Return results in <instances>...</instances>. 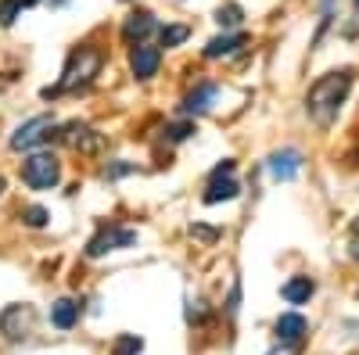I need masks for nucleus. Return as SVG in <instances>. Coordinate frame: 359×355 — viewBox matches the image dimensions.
Listing matches in <instances>:
<instances>
[{
  "label": "nucleus",
  "instance_id": "1",
  "mask_svg": "<svg viewBox=\"0 0 359 355\" xmlns=\"http://www.w3.org/2000/svg\"><path fill=\"white\" fill-rule=\"evenodd\" d=\"M352 79H355L352 69H338V72H323V76L309 86V94H306V111L316 118L320 126H331L334 118H338L341 104L348 101Z\"/></svg>",
  "mask_w": 359,
  "mask_h": 355
},
{
  "label": "nucleus",
  "instance_id": "2",
  "mask_svg": "<svg viewBox=\"0 0 359 355\" xmlns=\"http://www.w3.org/2000/svg\"><path fill=\"white\" fill-rule=\"evenodd\" d=\"M104 65V50L94 47V43H83L69 54V62H65V72L62 79H57V86H47L43 97H57V94H69V90H79V86H90L94 83V76L101 72Z\"/></svg>",
  "mask_w": 359,
  "mask_h": 355
},
{
  "label": "nucleus",
  "instance_id": "3",
  "mask_svg": "<svg viewBox=\"0 0 359 355\" xmlns=\"http://www.w3.org/2000/svg\"><path fill=\"white\" fill-rule=\"evenodd\" d=\"M57 180H62V162H57L54 155H29L22 162V183L29 190H50L57 187Z\"/></svg>",
  "mask_w": 359,
  "mask_h": 355
},
{
  "label": "nucleus",
  "instance_id": "4",
  "mask_svg": "<svg viewBox=\"0 0 359 355\" xmlns=\"http://www.w3.org/2000/svg\"><path fill=\"white\" fill-rule=\"evenodd\" d=\"M57 130H62V126H57L50 115H36V118H29V123H22L11 133L8 147H11V151H33V147H40L43 140L57 137Z\"/></svg>",
  "mask_w": 359,
  "mask_h": 355
},
{
  "label": "nucleus",
  "instance_id": "5",
  "mask_svg": "<svg viewBox=\"0 0 359 355\" xmlns=\"http://www.w3.org/2000/svg\"><path fill=\"white\" fill-rule=\"evenodd\" d=\"M137 244V230H126V226H104L101 233L90 237L86 244V258H101L108 251H123V248H133Z\"/></svg>",
  "mask_w": 359,
  "mask_h": 355
},
{
  "label": "nucleus",
  "instance_id": "6",
  "mask_svg": "<svg viewBox=\"0 0 359 355\" xmlns=\"http://www.w3.org/2000/svg\"><path fill=\"white\" fill-rule=\"evenodd\" d=\"M36 327V309L33 305H8L0 312V334L8 341H25Z\"/></svg>",
  "mask_w": 359,
  "mask_h": 355
},
{
  "label": "nucleus",
  "instance_id": "7",
  "mask_svg": "<svg viewBox=\"0 0 359 355\" xmlns=\"http://www.w3.org/2000/svg\"><path fill=\"white\" fill-rule=\"evenodd\" d=\"M158 69H162V47H151L147 40L130 47V72H133V79L147 83V79L158 76Z\"/></svg>",
  "mask_w": 359,
  "mask_h": 355
},
{
  "label": "nucleus",
  "instance_id": "8",
  "mask_svg": "<svg viewBox=\"0 0 359 355\" xmlns=\"http://www.w3.org/2000/svg\"><path fill=\"white\" fill-rule=\"evenodd\" d=\"M151 33H158V18L155 11H147V8H137L130 11V18H123V40L133 47V43H144Z\"/></svg>",
  "mask_w": 359,
  "mask_h": 355
},
{
  "label": "nucleus",
  "instance_id": "9",
  "mask_svg": "<svg viewBox=\"0 0 359 355\" xmlns=\"http://www.w3.org/2000/svg\"><path fill=\"white\" fill-rule=\"evenodd\" d=\"M298 172H302V151L284 147V151H273V155H269V176H273L277 183H291Z\"/></svg>",
  "mask_w": 359,
  "mask_h": 355
},
{
  "label": "nucleus",
  "instance_id": "10",
  "mask_svg": "<svg viewBox=\"0 0 359 355\" xmlns=\"http://www.w3.org/2000/svg\"><path fill=\"white\" fill-rule=\"evenodd\" d=\"M216 97H219V83H198L194 90L184 97V104H180V115H187V118L194 115L198 118V115H205L208 108L216 104Z\"/></svg>",
  "mask_w": 359,
  "mask_h": 355
},
{
  "label": "nucleus",
  "instance_id": "11",
  "mask_svg": "<svg viewBox=\"0 0 359 355\" xmlns=\"http://www.w3.org/2000/svg\"><path fill=\"white\" fill-rule=\"evenodd\" d=\"M273 330H277V341H280V344H298V341L306 337L309 323H306L302 312H284V316H277Z\"/></svg>",
  "mask_w": 359,
  "mask_h": 355
},
{
  "label": "nucleus",
  "instance_id": "12",
  "mask_svg": "<svg viewBox=\"0 0 359 355\" xmlns=\"http://www.w3.org/2000/svg\"><path fill=\"white\" fill-rule=\"evenodd\" d=\"M248 43V36L245 33H223V36H216V40H208L205 43V57H208V62H219V57H230V54H237V50H241Z\"/></svg>",
  "mask_w": 359,
  "mask_h": 355
},
{
  "label": "nucleus",
  "instance_id": "13",
  "mask_svg": "<svg viewBox=\"0 0 359 355\" xmlns=\"http://www.w3.org/2000/svg\"><path fill=\"white\" fill-rule=\"evenodd\" d=\"M237 194H241V183L237 180H230V176H212L208 187H205V194H201V201L205 204H219V201H233Z\"/></svg>",
  "mask_w": 359,
  "mask_h": 355
},
{
  "label": "nucleus",
  "instance_id": "14",
  "mask_svg": "<svg viewBox=\"0 0 359 355\" xmlns=\"http://www.w3.org/2000/svg\"><path fill=\"white\" fill-rule=\"evenodd\" d=\"M79 312H83V305L76 298H57L50 305V323H54L57 330H72L76 323H79Z\"/></svg>",
  "mask_w": 359,
  "mask_h": 355
},
{
  "label": "nucleus",
  "instance_id": "15",
  "mask_svg": "<svg viewBox=\"0 0 359 355\" xmlns=\"http://www.w3.org/2000/svg\"><path fill=\"white\" fill-rule=\"evenodd\" d=\"M280 294H284V302H291V305H306L313 294H316V284H313L309 277H291V280L280 287Z\"/></svg>",
  "mask_w": 359,
  "mask_h": 355
},
{
  "label": "nucleus",
  "instance_id": "16",
  "mask_svg": "<svg viewBox=\"0 0 359 355\" xmlns=\"http://www.w3.org/2000/svg\"><path fill=\"white\" fill-rule=\"evenodd\" d=\"M36 4H40V0H0V29H11L22 11L36 8Z\"/></svg>",
  "mask_w": 359,
  "mask_h": 355
},
{
  "label": "nucleus",
  "instance_id": "17",
  "mask_svg": "<svg viewBox=\"0 0 359 355\" xmlns=\"http://www.w3.org/2000/svg\"><path fill=\"white\" fill-rule=\"evenodd\" d=\"M187 36H191L187 25H158V47H165V50L187 43Z\"/></svg>",
  "mask_w": 359,
  "mask_h": 355
},
{
  "label": "nucleus",
  "instance_id": "18",
  "mask_svg": "<svg viewBox=\"0 0 359 355\" xmlns=\"http://www.w3.org/2000/svg\"><path fill=\"white\" fill-rule=\"evenodd\" d=\"M216 22H219L223 33H230V29H237V25L245 22V8H241V4H223V8L216 11Z\"/></svg>",
  "mask_w": 359,
  "mask_h": 355
},
{
  "label": "nucleus",
  "instance_id": "19",
  "mask_svg": "<svg viewBox=\"0 0 359 355\" xmlns=\"http://www.w3.org/2000/svg\"><path fill=\"white\" fill-rule=\"evenodd\" d=\"M140 351H144V337H137V334H118L115 348H111V355H140Z\"/></svg>",
  "mask_w": 359,
  "mask_h": 355
},
{
  "label": "nucleus",
  "instance_id": "20",
  "mask_svg": "<svg viewBox=\"0 0 359 355\" xmlns=\"http://www.w3.org/2000/svg\"><path fill=\"white\" fill-rule=\"evenodd\" d=\"M25 226H33V230H43L47 226V219H50V212L47 209H40V204H29V209H22V216H18Z\"/></svg>",
  "mask_w": 359,
  "mask_h": 355
},
{
  "label": "nucleus",
  "instance_id": "21",
  "mask_svg": "<svg viewBox=\"0 0 359 355\" xmlns=\"http://www.w3.org/2000/svg\"><path fill=\"white\" fill-rule=\"evenodd\" d=\"M191 133H194V123L187 118V123H176V126H169V130H165V140H169V144H180V140H187Z\"/></svg>",
  "mask_w": 359,
  "mask_h": 355
},
{
  "label": "nucleus",
  "instance_id": "22",
  "mask_svg": "<svg viewBox=\"0 0 359 355\" xmlns=\"http://www.w3.org/2000/svg\"><path fill=\"white\" fill-rule=\"evenodd\" d=\"M130 172H137V165H130V162H111V165H104V180H118V176H130Z\"/></svg>",
  "mask_w": 359,
  "mask_h": 355
},
{
  "label": "nucleus",
  "instance_id": "23",
  "mask_svg": "<svg viewBox=\"0 0 359 355\" xmlns=\"http://www.w3.org/2000/svg\"><path fill=\"white\" fill-rule=\"evenodd\" d=\"M191 233H194V237H201V241H216V237H219L216 230H208V226H191Z\"/></svg>",
  "mask_w": 359,
  "mask_h": 355
},
{
  "label": "nucleus",
  "instance_id": "24",
  "mask_svg": "<svg viewBox=\"0 0 359 355\" xmlns=\"http://www.w3.org/2000/svg\"><path fill=\"white\" fill-rule=\"evenodd\" d=\"M233 172V158H223L216 169H212V176H230ZM212 176H208V180H212Z\"/></svg>",
  "mask_w": 359,
  "mask_h": 355
},
{
  "label": "nucleus",
  "instance_id": "25",
  "mask_svg": "<svg viewBox=\"0 0 359 355\" xmlns=\"http://www.w3.org/2000/svg\"><path fill=\"white\" fill-rule=\"evenodd\" d=\"M294 351H298V344H284V348H273L269 355H294Z\"/></svg>",
  "mask_w": 359,
  "mask_h": 355
},
{
  "label": "nucleus",
  "instance_id": "26",
  "mask_svg": "<svg viewBox=\"0 0 359 355\" xmlns=\"http://www.w3.org/2000/svg\"><path fill=\"white\" fill-rule=\"evenodd\" d=\"M334 4H338V0H320V11H323V15H331Z\"/></svg>",
  "mask_w": 359,
  "mask_h": 355
},
{
  "label": "nucleus",
  "instance_id": "27",
  "mask_svg": "<svg viewBox=\"0 0 359 355\" xmlns=\"http://www.w3.org/2000/svg\"><path fill=\"white\" fill-rule=\"evenodd\" d=\"M348 255H352V258H355V262H359V233H355V237H352V251H348Z\"/></svg>",
  "mask_w": 359,
  "mask_h": 355
},
{
  "label": "nucleus",
  "instance_id": "28",
  "mask_svg": "<svg viewBox=\"0 0 359 355\" xmlns=\"http://www.w3.org/2000/svg\"><path fill=\"white\" fill-rule=\"evenodd\" d=\"M47 4H50V8H65V4H69V0H47Z\"/></svg>",
  "mask_w": 359,
  "mask_h": 355
},
{
  "label": "nucleus",
  "instance_id": "29",
  "mask_svg": "<svg viewBox=\"0 0 359 355\" xmlns=\"http://www.w3.org/2000/svg\"><path fill=\"white\" fill-rule=\"evenodd\" d=\"M352 11H355V18H359V0H352Z\"/></svg>",
  "mask_w": 359,
  "mask_h": 355
},
{
  "label": "nucleus",
  "instance_id": "30",
  "mask_svg": "<svg viewBox=\"0 0 359 355\" xmlns=\"http://www.w3.org/2000/svg\"><path fill=\"white\" fill-rule=\"evenodd\" d=\"M352 233H359V216H355V223H352Z\"/></svg>",
  "mask_w": 359,
  "mask_h": 355
},
{
  "label": "nucleus",
  "instance_id": "31",
  "mask_svg": "<svg viewBox=\"0 0 359 355\" xmlns=\"http://www.w3.org/2000/svg\"><path fill=\"white\" fill-rule=\"evenodd\" d=\"M4 187H8V183H4V176H0V194H4Z\"/></svg>",
  "mask_w": 359,
  "mask_h": 355
}]
</instances>
